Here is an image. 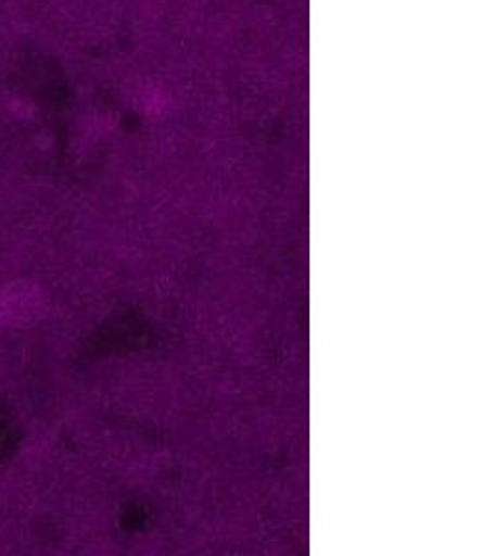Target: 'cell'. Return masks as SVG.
Segmentation results:
<instances>
[{
	"label": "cell",
	"instance_id": "obj_1",
	"mask_svg": "<svg viewBox=\"0 0 495 556\" xmlns=\"http://www.w3.org/2000/svg\"><path fill=\"white\" fill-rule=\"evenodd\" d=\"M45 312V293L33 280H15L0 290V323L30 327Z\"/></svg>",
	"mask_w": 495,
	"mask_h": 556
}]
</instances>
